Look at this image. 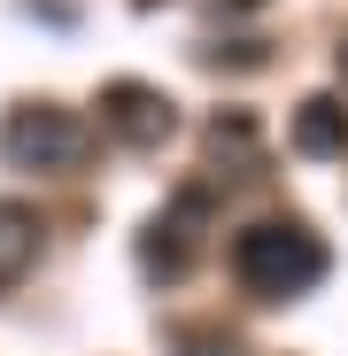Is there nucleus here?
<instances>
[{
	"instance_id": "obj_1",
	"label": "nucleus",
	"mask_w": 348,
	"mask_h": 356,
	"mask_svg": "<svg viewBox=\"0 0 348 356\" xmlns=\"http://www.w3.org/2000/svg\"><path fill=\"white\" fill-rule=\"evenodd\" d=\"M325 271H333V256H325V241L302 217H263L248 232H232V279H240L256 302H295V294H310Z\"/></svg>"
},
{
	"instance_id": "obj_2",
	"label": "nucleus",
	"mask_w": 348,
	"mask_h": 356,
	"mask_svg": "<svg viewBox=\"0 0 348 356\" xmlns=\"http://www.w3.org/2000/svg\"><path fill=\"white\" fill-rule=\"evenodd\" d=\"M93 155V124L63 101H24L0 116V163L8 170H78Z\"/></svg>"
},
{
	"instance_id": "obj_3",
	"label": "nucleus",
	"mask_w": 348,
	"mask_h": 356,
	"mask_svg": "<svg viewBox=\"0 0 348 356\" xmlns=\"http://www.w3.org/2000/svg\"><path fill=\"white\" fill-rule=\"evenodd\" d=\"M101 132L108 140H124L132 155H147V147H163L170 132H179V101H170L163 86H140V78H116V86H101Z\"/></svg>"
},
{
	"instance_id": "obj_4",
	"label": "nucleus",
	"mask_w": 348,
	"mask_h": 356,
	"mask_svg": "<svg viewBox=\"0 0 348 356\" xmlns=\"http://www.w3.org/2000/svg\"><path fill=\"white\" fill-rule=\"evenodd\" d=\"M201 209H209L201 194H179V202H170V209L147 225L140 264H147V271H163V279H179V271L194 264V241H201V232H194V225H201Z\"/></svg>"
},
{
	"instance_id": "obj_5",
	"label": "nucleus",
	"mask_w": 348,
	"mask_h": 356,
	"mask_svg": "<svg viewBox=\"0 0 348 356\" xmlns=\"http://www.w3.org/2000/svg\"><path fill=\"white\" fill-rule=\"evenodd\" d=\"M295 147L302 155H348V108L333 93H310L295 108Z\"/></svg>"
},
{
	"instance_id": "obj_6",
	"label": "nucleus",
	"mask_w": 348,
	"mask_h": 356,
	"mask_svg": "<svg viewBox=\"0 0 348 356\" xmlns=\"http://www.w3.org/2000/svg\"><path fill=\"white\" fill-rule=\"evenodd\" d=\"M39 264V217L24 202H0V294Z\"/></svg>"
},
{
	"instance_id": "obj_7",
	"label": "nucleus",
	"mask_w": 348,
	"mask_h": 356,
	"mask_svg": "<svg viewBox=\"0 0 348 356\" xmlns=\"http://www.w3.org/2000/svg\"><path fill=\"white\" fill-rule=\"evenodd\" d=\"M179 356H240V348H232L224 333H209V325H186L179 333Z\"/></svg>"
},
{
	"instance_id": "obj_8",
	"label": "nucleus",
	"mask_w": 348,
	"mask_h": 356,
	"mask_svg": "<svg viewBox=\"0 0 348 356\" xmlns=\"http://www.w3.org/2000/svg\"><path fill=\"white\" fill-rule=\"evenodd\" d=\"M340 78H348V39H340Z\"/></svg>"
}]
</instances>
